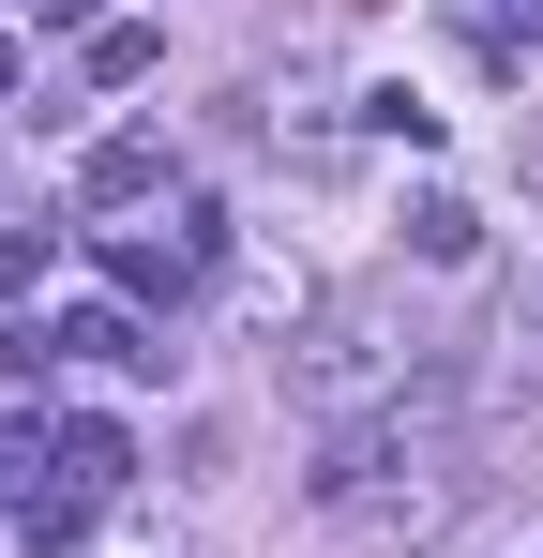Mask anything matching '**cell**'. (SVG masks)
Returning <instances> with one entry per match:
<instances>
[{"mask_svg": "<svg viewBox=\"0 0 543 558\" xmlns=\"http://www.w3.org/2000/svg\"><path fill=\"white\" fill-rule=\"evenodd\" d=\"M333 529H438L452 513V438H438V408H377V423H348L333 438V468L302 483Z\"/></svg>", "mask_w": 543, "mask_h": 558, "instance_id": "cell-1", "label": "cell"}, {"mask_svg": "<svg viewBox=\"0 0 543 558\" xmlns=\"http://www.w3.org/2000/svg\"><path fill=\"white\" fill-rule=\"evenodd\" d=\"M287 363V408H317V423H377V408H408V348L377 332V317H317L302 348H272Z\"/></svg>", "mask_w": 543, "mask_h": 558, "instance_id": "cell-2", "label": "cell"}, {"mask_svg": "<svg viewBox=\"0 0 543 558\" xmlns=\"http://www.w3.org/2000/svg\"><path fill=\"white\" fill-rule=\"evenodd\" d=\"M61 363H121V377H167V332H152L136 302H76V317H61Z\"/></svg>", "mask_w": 543, "mask_h": 558, "instance_id": "cell-3", "label": "cell"}, {"mask_svg": "<svg viewBox=\"0 0 543 558\" xmlns=\"http://www.w3.org/2000/svg\"><path fill=\"white\" fill-rule=\"evenodd\" d=\"M76 196H90V211H136V196H167V136H106V151L76 167Z\"/></svg>", "mask_w": 543, "mask_h": 558, "instance_id": "cell-4", "label": "cell"}, {"mask_svg": "<svg viewBox=\"0 0 543 558\" xmlns=\"http://www.w3.org/2000/svg\"><path fill=\"white\" fill-rule=\"evenodd\" d=\"M106 287L152 317V302H181V287H196V257H181V242H152V227H121V242H106Z\"/></svg>", "mask_w": 543, "mask_h": 558, "instance_id": "cell-5", "label": "cell"}, {"mask_svg": "<svg viewBox=\"0 0 543 558\" xmlns=\"http://www.w3.org/2000/svg\"><path fill=\"white\" fill-rule=\"evenodd\" d=\"M483 408H543V302L498 317V363H483Z\"/></svg>", "mask_w": 543, "mask_h": 558, "instance_id": "cell-6", "label": "cell"}, {"mask_svg": "<svg viewBox=\"0 0 543 558\" xmlns=\"http://www.w3.org/2000/svg\"><path fill=\"white\" fill-rule=\"evenodd\" d=\"M408 257H438V272H468V257H483V211H468V196H408Z\"/></svg>", "mask_w": 543, "mask_h": 558, "instance_id": "cell-7", "label": "cell"}, {"mask_svg": "<svg viewBox=\"0 0 543 558\" xmlns=\"http://www.w3.org/2000/svg\"><path fill=\"white\" fill-rule=\"evenodd\" d=\"M61 483L121 498V483H136V438H121V423H76V438H61Z\"/></svg>", "mask_w": 543, "mask_h": 558, "instance_id": "cell-8", "label": "cell"}, {"mask_svg": "<svg viewBox=\"0 0 543 558\" xmlns=\"http://www.w3.org/2000/svg\"><path fill=\"white\" fill-rule=\"evenodd\" d=\"M90 513H106V498H90V483H31V498H15V529H31V544H76Z\"/></svg>", "mask_w": 543, "mask_h": 558, "instance_id": "cell-9", "label": "cell"}, {"mask_svg": "<svg viewBox=\"0 0 543 558\" xmlns=\"http://www.w3.org/2000/svg\"><path fill=\"white\" fill-rule=\"evenodd\" d=\"M152 61H167V46H152V31H136V15H106V31H90V76H106V92H136V76H152Z\"/></svg>", "mask_w": 543, "mask_h": 558, "instance_id": "cell-10", "label": "cell"}, {"mask_svg": "<svg viewBox=\"0 0 543 558\" xmlns=\"http://www.w3.org/2000/svg\"><path fill=\"white\" fill-rule=\"evenodd\" d=\"M362 121H377V136H408V151H438V106H423V92H362Z\"/></svg>", "mask_w": 543, "mask_h": 558, "instance_id": "cell-11", "label": "cell"}, {"mask_svg": "<svg viewBox=\"0 0 543 558\" xmlns=\"http://www.w3.org/2000/svg\"><path fill=\"white\" fill-rule=\"evenodd\" d=\"M15 287H46V242H31V227H0V302H15Z\"/></svg>", "mask_w": 543, "mask_h": 558, "instance_id": "cell-12", "label": "cell"}, {"mask_svg": "<svg viewBox=\"0 0 543 558\" xmlns=\"http://www.w3.org/2000/svg\"><path fill=\"white\" fill-rule=\"evenodd\" d=\"M31 31H106V0H31Z\"/></svg>", "mask_w": 543, "mask_h": 558, "instance_id": "cell-13", "label": "cell"}, {"mask_svg": "<svg viewBox=\"0 0 543 558\" xmlns=\"http://www.w3.org/2000/svg\"><path fill=\"white\" fill-rule=\"evenodd\" d=\"M0 92H15V31H0Z\"/></svg>", "mask_w": 543, "mask_h": 558, "instance_id": "cell-14", "label": "cell"}]
</instances>
